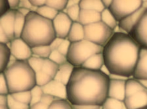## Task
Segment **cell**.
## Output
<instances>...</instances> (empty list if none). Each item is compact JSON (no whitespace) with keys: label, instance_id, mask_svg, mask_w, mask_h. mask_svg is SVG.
<instances>
[{"label":"cell","instance_id":"obj_1","mask_svg":"<svg viewBox=\"0 0 147 109\" xmlns=\"http://www.w3.org/2000/svg\"><path fill=\"white\" fill-rule=\"evenodd\" d=\"M110 78L100 70L74 68L67 85V99L73 105L101 106L108 98Z\"/></svg>","mask_w":147,"mask_h":109},{"label":"cell","instance_id":"obj_2","mask_svg":"<svg viewBox=\"0 0 147 109\" xmlns=\"http://www.w3.org/2000/svg\"><path fill=\"white\" fill-rule=\"evenodd\" d=\"M141 49L128 33H114L102 50L104 63L111 75L133 77Z\"/></svg>","mask_w":147,"mask_h":109},{"label":"cell","instance_id":"obj_3","mask_svg":"<svg viewBox=\"0 0 147 109\" xmlns=\"http://www.w3.org/2000/svg\"><path fill=\"white\" fill-rule=\"evenodd\" d=\"M56 38L52 20L33 12L26 17L21 38L32 48L50 45Z\"/></svg>","mask_w":147,"mask_h":109},{"label":"cell","instance_id":"obj_4","mask_svg":"<svg viewBox=\"0 0 147 109\" xmlns=\"http://www.w3.org/2000/svg\"><path fill=\"white\" fill-rule=\"evenodd\" d=\"M3 73L6 79L10 94L30 91L36 85V73L27 61L18 60Z\"/></svg>","mask_w":147,"mask_h":109},{"label":"cell","instance_id":"obj_5","mask_svg":"<svg viewBox=\"0 0 147 109\" xmlns=\"http://www.w3.org/2000/svg\"><path fill=\"white\" fill-rule=\"evenodd\" d=\"M103 47L86 39L71 43L67 56V61L75 67H82L92 56L102 52Z\"/></svg>","mask_w":147,"mask_h":109},{"label":"cell","instance_id":"obj_6","mask_svg":"<svg viewBox=\"0 0 147 109\" xmlns=\"http://www.w3.org/2000/svg\"><path fill=\"white\" fill-rule=\"evenodd\" d=\"M84 27L85 39L103 47L114 34V31L101 21Z\"/></svg>","mask_w":147,"mask_h":109},{"label":"cell","instance_id":"obj_7","mask_svg":"<svg viewBox=\"0 0 147 109\" xmlns=\"http://www.w3.org/2000/svg\"><path fill=\"white\" fill-rule=\"evenodd\" d=\"M142 1H113L108 9L118 23L142 6Z\"/></svg>","mask_w":147,"mask_h":109},{"label":"cell","instance_id":"obj_8","mask_svg":"<svg viewBox=\"0 0 147 109\" xmlns=\"http://www.w3.org/2000/svg\"><path fill=\"white\" fill-rule=\"evenodd\" d=\"M129 34L141 48H147V8Z\"/></svg>","mask_w":147,"mask_h":109},{"label":"cell","instance_id":"obj_9","mask_svg":"<svg viewBox=\"0 0 147 109\" xmlns=\"http://www.w3.org/2000/svg\"><path fill=\"white\" fill-rule=\"evenodd\" d=\"M52 22L56 37L67 38L73 23L67 13L60 12Z\"/></svg>","mask_w":147,"mask_h":109},{"label":"cell","instance_id":"obj_10","mask_svg":"<svg viewBox=\"0 0 147 109\" xmlns=\"http://www.w3.org/2000/svg\"><path fill=\"white\" fill-rule=\"evenodd\" d=\"M10 48L12 55L18 61H28L32 56V48L21 38L11 41Z\"/></svg>","mask_w":147,"mask_h":109},{"label":"cell","instance_id":"obj_11","mask_svg":"<svg viewBox=\"0 0 147 109\" xmlns=\"http://www.w3.org/2000/svg\"><path fill=\"white\" fill-rule=\"evenodd\" d=\"M123 102L126 109H139L147 106V89L126 96Z\"/></svg>","mask_w":147,"mask_h":109},{"label":"cell","instance_id":"obj_12","mask_svg":"<svg viewBox=\"0 0 147 109\" xmlns=\"http://www.w3.org/2000/svg\"><path fill=\"white\" fill-rule=\"evenodd\" d=\"M42 88L44 94L50 95L55 99L67 100V85L54 79Z\"/></svg>","mask_w":147,"mask_h":109},{"label":"cell","instance_id":"obj_13","mask_svg":"<svg viewBox=\"0 0 147 109\" xmlns=\"http://www.w3.org/2000/svg\"><path fill=\"white\" fill-rule=\"evenodd\" d=\"M17 10H12L0 17V28L8 36L11 41L14 37V22Z\"/></svg>","mask_w":147,"mask_h":109},{"label":"cell","instance_id":"obj_14","mask_svg":"<svg viewBox=\"0 0 147 109\" xmlns=\"http://www.w3.org/2000/svg\"><path fill=\"white\" fill-rule=\"evenodd\" d=\"M126 80L110 79L108 87V97L123 101L125 98Z\"/></svg>","mask_w":147,"mask_h":109},{"label":"cell","instance_id":"obj_15","mask_svg":"<svg viewBox=\"0 0 147 109\" xmlns=\"http://www.w3.org/2000/svg\"><path fill=\"white\" fill-rule=\"evenodd\" d=\"M133 78L136 79H147V48H141L135 67Z\"/></svg>","mask_w":147,"mask_h":109},{"label":"cell","instance_id":"obj_16","mask_svg":"<svg viewBox=\"0 0 147 109\" xmlns=\"http://www.w3.org/2000/svg\"><path fill=\"white\" fill-rule=\"evenodd\" d=\"M146 8L142 6L138 10L118 23L119 26L125 33L129 34L140 19Z\"/></svg>","mask_w":147,"mask_h":109},{"label":"cell","instance_id":"obj_17","mask_svg":"<svg viewBox=\"0 0 147 109\" xmlns=\"http://www.w3.org/2000/svg\"><path fill=\"white\" fill-rule=\"evenodd\" d=\"M74 67L68 62L59 66L54 79L67 85L69 81Z\"/></svg>","mask_w":147,"mask_h":109},{"label":"cell","instance_id":"obj_18","mask_svg":"<svg viewBox=\"0 0 147 109\" xmlns=\"http://www.w3.org/2000/svg\"><path fill=\"white\" fill-rule=\"evenodd\" d=\"M101 21L100 13L92 10L81 9L79 22L83 26Z\"/></svg>","mask_w":147,"mask_h":109},{"label":"cell","instance_id":"obj_19","mask_svg":"<svg viewBox=\"0 0 147 109\" xmlns=\"http://www.w3.org/2000/svg\"><path fill=\"white\" fill-rule=\"evenodd\" d=\"M67 38L71 43L85 39L84 26L79 22H73Z\"/></svg>","mask_w":147,"mask_h":109},{"label":"cell","instance_id":"obj_20","mask_svg":"<svg viewBox=\"0 0 147 109\" xmlns=\"http://www.w3.org/2000/svg\"><path fill=\"white\" fill-rule=\"evenodd\" d=\"M104 63L102 52L97 53L89 57L82 65V67L91 70H100Z\"/></svg>","mask_w":147,"mask_h":109},{"label":"cell","instance_id":"obj_21","mask_svg":"<svg viewBox=\"0 0 147 109\" xmlns=\"http://www.w3.org/2000/svg\"><path fill=\"white\" fill-rule=\"evenodd\" d=\"M0 73H3L7 68L12 54L7 44L1 43H0Z\"/></svg>","mask_w":147,"mask_h":109},{"label":"cell","instance_id":"obj_22","mask_svg":"<svg viewBox=\"0 0 147 109\" xmlns=\"http://www.w3.org/2000/svg\"><path fill=\"white\" fill-rule=\"evenodd\" d=\"M79 5L81 9L92 10L100 13L105 9L102 1L81 0Z\"/></svg>","mask_w":147,"mask_h":109},{"label":"cell","instance_id":"obj_23","mask_svg":"<svg viewBox=\"0 0 147 109\" xmlns=\"http://www.w3.org/2000/svg\"><path fill=\"white\" fill-rule=\"evenodd\" d=\"M101 14V21L106 25L110 27L112 30H114L118 25V22L116 20L115 17L113 15L109 9L105 8Z\"/></svg>","mask_w":147,"mask_h":109},{"label":"cell","instance_id":"obj_24","mask_svg":"<svg viewBox=\"0 0 147 109\" xmlns=\"http://www.w3.org/2000/svg\"><path fill=\"white\" fill-rule=\"evenodd\" d=\"M26 17L18 11H16L14 22V37L15 38H21V35L25 24Z\"/></svg>","mask_w":147,"mask_h":109},{"label":"cell","instance_id":"obj_25","mask_svg":"<svg viewBox=\"0 0 147 109\" xmlns=\"http://www.w3.org/2000/svg\"><path fill=\"white\" fill-rule=\"evenodd\" d=\"M59 68V65L50 60L49 58L45 59L41 71L44 72L53 79L55 76Z\"/></svg>","mask_w":147,"mask_h":109},{"label":"cell","instance_id":"obj_26","mask_svg":"<svg viewBox=\"0 0 147 109\" xmlns=\"http://www.w3.org/2000/svg\"><path fill=\"white\" fill-rule=\"evenodd\" d=\"M101 109H126L123 101L107 98L101 106Z\"/></svg>","mask_w":147,"mask_h":109},{"label":"cell","instance_id":"obj_27","mask_svg":"<svg viewBox=\"0 0 147 109\" xmlns=\"http://www.w3.org/2000/svg\"><path fill=\"white\" fill-rule=\"evenodd\" d=\"M36 13L42 17L52 21L59 12L50 7L45 5L38 8Z\"/></svg>","mask_w":147,"mask_h":109},{"label":"cell","instance_id":"obj_28","mask_svg":"<svg viewBox=\"0 0 147 109\" xmlns=\"http://www.w3.org/2000/svg\"><path fill=\"white\" fill-rule=\"evenodd\" d=\"M56 99L52 96L44 94L41 101L30 106V109H49L51 103Z\"/></svg>","mask_w":147,"mask_h":109},{"label":"cell","instance_id":"obj_29","mask_svg":"<svg viewBox=\"0 0 147 109\" xmlns=\"http://www.w3.org/2000/svg\"><path fill=\"white\" fill-rule=\"evenodd\" d=\"M32 56L43 59L49 58L52 52L49 45L41 46L32 48Z\"/></svg>","mask_w":147,"mask_h":109},{"label":"cell","instance_id":"obj_30","mask_svg":"<svg viewBox=\"0 0 147 109\" xmlns=\"http://www.w3.org/2000/svg\"><path fill=\"white\" fill-rule=\"evenodd\" d=\"M13 98L18 102L24 104L30 105L31 101V94L30 91L20 92L11 94Z\"/></svg>","mask_w":147,"mask_h":109},{"label":"cell","instance_id":"obj_31","mask_svg":"<svg viewBox=\"0 0 147 109\" xmlns=\"http://www.w3.org/2000/svg\"><path fill=\"white\" fill-rule=\"evenodd\" d=\"M81 9L79 5H77L66 8L63 12L67 13L73 22H79Z\"/></svg>","mask_w":147,"mask_h":109},{"label":"cell","instance_id":"obj_32","mask_svg":"<svg viewBox=\"0 0 147 109\" xmlns=\"http://www.w3.org/2000/svg\"><path fill=\"white\" fill-rule=\"evenodd\" d=\"M49 109H73V107L67 100L56 99L51 103Z\"/></svg>","mask_w":147,"mask_h":109},{"label":"cell","instance_id":"obj_33","mask_svg":"<svg viewBox=\"0 0 147 109\" xmlns=\"http://www.w3.org/2000/svg\"><path fill=\"white\" fill-rule=\"evenodd\" d=\"M30 92L31 94V101L30 106L40 102L44 94L42 87L37 85L35 86L31 90Z\"/></svg>","mask_w":147,"mask_h":109},{"label":"cell","instance_id":"obj_34","mask_svg":"<svg viewBox=\"0 0 147 109\" xmlns=\"http://www.w3.org/2000/svg\"><path fill=\"white\" fill-rule=\"evenodd\" d=\"M68 1H54V0H46V5L60 12L63 11L67 8Z\"/></svg>","mask_w":147,"mask_h":109},{"label":"cell","instance_id":"obj_35","mask_svg":"<svg viewBox=\"0 0 147 109\" xmlns=\"http://www.w3.org/2000/svg\"><path fill=\"white\" fill-rule=\"evenodd\" d=\"M45 59L32 56L28 60V63L35 73L41 71Z\"/></svg>","mask_w":147,"mask_h":109},{"label":"cell","instance_id":"obj_36","mask_svg":"<svg viewBox=\"0 0 147 109\" xmlns=\"http://www.w3.org/2000/svg\"><path fill=\"white\" fill-rule=\"evenodd\" d=\"M35 73L36 85L40 87L44 86L54 79L52 77L42 71Z\"/></svg>","mask_w":147,"mask_h":109},{"label":"cell","instance_id":"obj_37","mask_svg":"<svg viewBox=\"0 0 147 109\" xmlns=\"http://www.w3.org/2000/svg\"><path fill=\"white\" fill-rule=\"evenodd\" d=\"M49 58L59 66L67 61V57L61 54L57 50H52Z\"/></svg>","mask_w":147,"mask_h":109},{"label":"cell","instance_id":"obj_38","mask_svg":"<svg viewBox=\"0 0 147 109\" xmlns=\"http://www.w3.org/2000/svg\"><path fill=\"white\" fill-rule=\"evenodd\" d=\"M7 98L9 109H30V105L18 102L14 99L11 94H8Z\"/></svg>","mask_w":147,"mask_h":109},{"label":"cell","instance_id":"obj_39","mask_svg":"<svg viewBox=\"0 0 147 109\" xmlns=\"http://www.w3.org/2000/svg\"><path fill=\"white\" fill-rule=\"evenodd\" d=\"M0 94H9L8 84L4 73H0Z\"/></svg>","mask_w":147,"mask_h":109},{"label":"cell","instance_id":"obj_40","mask_svg":"<svg viewBox=\"0 0 147 109\" xmlns=\"http://www.w3.org/2000/svg\"><path fill=\"white\" fill-rule=\"evenodd\" d=\"M71 43L67 38L64 39L57 50L61 54L67 57Z\"/></svg>","mask_w":147,"mask_h":109},{"label":"cell","instance_id":"obj_41","mask_svg":"<svg viewBox=\"0 0 147 109\" xmlns=\"http://www.w3.org/2000/svg\"><path fill=\"white\" fill-rule=\"evenodd\" d=\"M8 1L1 0L0 1V17L3 16L11 10Z\"/></svg>","mask_w":147,"mask_h":109},{"label":"cell","instance_id":"obj_42","mask_svg":"<svg viewBox=\"0 0 147 109\" xmlns=\"http://www.w3.org/2000/svg\"><path fill=\"white\" fill-rule=\"evenodd\" d=\"M7 96L0 94V109H9Z\"/></svg>","mask_w":147,"mask_h":109},{"label":"cell","instance_id":"obj_43","mask_svg":"<svg viewBox=\"0 0 147 109\" xmlns=\"http://www.w3.org/2000/svg\"><path fill=\"white\" fill-rule=\"evenodd\" d=\"M64 39L60 38H56L49 45L52 51L58 49Z\"/></svg>","mask_w":147,"mask_h":109},{"label":"cell","instance_id":"obj_44","mask_svg":"<svg viewBox=\"0 0 147 109\" xmlns=\"http://www.w3.org/2000/svg\"><path fill=\"white\" fill-rule=\"evenodd\" d=\"M73 109H101V106L92 105H74Z\"/></svg>","mask_w":147,"mask_h":109},{"label":"cell","instance_id":"obj_45","mask_svg":"<svg viewBox=\"0 0 147 109\" xmlns=\"http://www.w3.org/2000/svg\"><path fill=\"white\" fill-rule=\"evenodd\" d=\"M11 42V40L6 35L5 32L0 28V43H1L7 44Z\"/></svg>","mask_w":147,"mask_h":109},{"label":"cell","instance_id":"obj_46","mask_svg":"<svg viewBox=\"0 0 147 109\" xmlns=\"http://www.w3.org/2000/svg\"><path fill=\"white\" fill-rule=\"evenodd\" d=\"M30 2L32 6L39 8L46 5V0H31Z\"/></svg>","mask_w":147,"mask_h":109},{"label":"cell","instance_id":"obj_47","mask_svg":"<svg viewBox=\"0 0 147 109\" xmlns=\"http://www.w3.org/2000/svg\"><path fill=\"white\" fill-rule=\"evenodd\" d=\"M32 5L30 1L29 0H21L20 1L19 7L22 8H26L30 10L31 8L32 7Z\"/></svg>","mask_w":147,"mask_h":109},{"label":"cell","instance_id":"obj_48","mask_svg":"<svg viewBox=\"0 0 147 109\" xmlns=\"http://www.w3.org/2000/svg\"><path fill=\"white\" fill-rule=\"evenodd\" d=\"M11 9L12 10H18L19 7L20 1L19 0H9L8 1Z\"/></svg>","mask_w":147,"mask_h":109},{"label":"cell","instance_id":"obj_49","mask_svg":"<svg viewBox=\"0 0 147 109\" xmlns=\"http://www.w3.org/2000/svg\"><path fill=\"white\" fill-rule=\"evenodd\" d=\"M17 11L25 17H26L31 12L30 10L29 9L22 7H19Z\"/></svg>","mask_w":147,"mask_h":109},{"label":"cell","instance_id":"obj_50","mask_svg":"<svg viewBox=\"0 0 147 109\" xmlns=\"http://www.w3.org/2000/svg\"><path fill=\"white\" fill-rule=\"evenodd\" d=\"M80 1H77V0H69V1H68L67 8L70 7L75 5H79Z\"/></svg>","mask_w":147,"mask_h":109},{"label":"cell","instance_id":"obj_51","mask_svg":"<svg viewBox=\"0 0 147 109\" xmlns=\"http://www.w3.org/2000/svg\"><path fill=\"white\" fill-rule=\"evenodd\" d=\"M100 70L102 73H104L105 74L107 75H108L110 77V75H111L110 71L105 64L102 66V67L100 69Z\"/></svg>","mask_w":147,"mask_h":109},{"label":"cell","instance_id":"obj_52","mask_svg":"<svg viewBox=\"0 0 147 109\" xmlns=\"http://www.w3.org/2000/svg\"><path fill=\"white\" fill-rule=\"evenodd\" d=\"M102 1L105 8L108 9L111 6V5L113 1L102 0Z\"/></svg>","mask_w":147,"mask_h":109},{"label":"cell","instance_id":"obj_53","mask_svg":"<svg viewBox=\"0 0 147 109\" xmlns=\"http://www.w3.org/2000/svg\"><path fill=\"white\" fill-rule=\"evenodd\" d=\"M140 82L142 85L145 88L147 89V79L145 80H138Z\"/></svg>","mask_w":147,"mask_h":109},{"label":"cell","instance_id":"obj_54","mask_svg":"<svg viewBox=\"0 0 147 109\" xmlns=\"http://www.w3.org/2000/svg\"><path fill=\"white\" fill-rule=\"evenodd\" d=\"M139 109H147V106H145V107H143V108Z\"/></svg>","mask_w":147,"mask_h":109}]
</instances>
